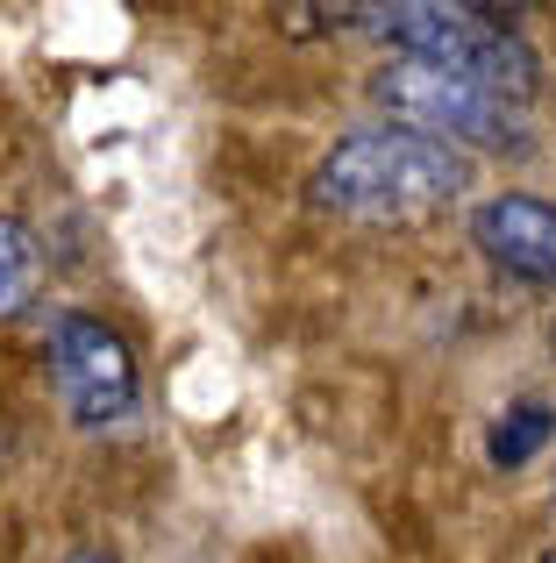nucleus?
Here are the masks:
<instances>
[{
  "label": "nucleus",
  "mask_w": 556,
  "mask_h": 563,
  "mask_svg": "<svg viewBox=\"0 0 556 563\" xmlns=\"http://www.w3.org/2000/svg\"><path fill=\"white\" fill-rule=\"evenodd\" d=\"M471 192V157L443 151V143L414 136V129H349L307 179V200L335 221H371V229H400V221H429Z\"/></svg>",
  "instance_id": "nucleus-1"
},
{
  "label": "nucleus",
  "mask_w": 556,
  "mask_h": 563,
  "mask_svg": "<svg viewBox=\"0 0 556 563\" xmlns=\"http://www.w3.org/2000/svg\"><path fill=\"white\" fill-rule=\"evenodd\" d=\"M335 22L386 36L400 57L464 71V79H478L486 93L514 100V108L535 100V86H543L535 43L492 8H464V0H378V8H335Z\"/></svg>",
  "instance_id": "nucleus-2"
},
{
  "label": "nucleus",
  "mask_w": 556,
  "mask_h": 563,
  "mask_svg": "<svg viewBox=\"0 0 556 563\" xmlns=\"http://www.w3.org/2000/svg\"><path fill=\"white\" fill-rule=\"evenodd\" d=\"M371 100L392 114V129H414V136L443 143H471V151H535L529 143V122H521L514 100L486 93L478 79L464 71H443V65H421V57H392V65L371 71Z\"/></svg>",
  "instance_id": "nucleus-3"
},
{
  "label": "nucleus",
  "mask_w": 556,
  "mask_h": 563,
  "mask_svg": "<svg viewBox=\"0 0 556 563\" xmlns=\"http://www.w3.org/2000/svg\"><path fill=\"white\" fill-rule=\"evenodd\" d=\"M43 364H51L57 407L79 428H108L136 407V357L129 343L93 314H57L43 335Z\"/></svg>",
  "instance_id": "nucleus-4"
},
{
  "label": "nucleus",
  "mask_w": 556,
  "mask_h": 563,
  "mask_svg": "<svg viewBox=\"0 0 556 563\" xmlns=\"http://www.w3.org/2000/svg\"><path fill=\"white\" fill-rule=\"evenodd\" d=\"M471 243L486 250L500 272L529 278V286H556V207L529 200V192H500L471 214Z\"/></svg>",
  "instance_id": "nucleus-5"
},
{
  "label": "nucleus",
  "mask_w": 556,
  "mask_h": 563,
  "mask_svg": "<svg viewBox=\"0 0 556 563\" xmlns=\"http://www.w3.org/2000/svg\"><path fill=\"white\" fill-rule=\"evenodd\" d=\"M43 292V243L22 214H0V321L29 314Z\"/></svg>",
  "instance_id": "nucleus-6"
},
{
  "label": "nucleus",
  "mask_w": 556,
  "mask_h": 563,
  "mask_svg": "<svg viewBox=\"0 0 556 563\" xmlns=\"http://www.w3.org/2000/svg\"><path fill=\"white\" fill-rule=\"evenodd\" d=\"M556 435V413H549V399H514V407L492 421V435H486V456L500 471H521L535 450Z\"/></svg>",
  "instance_id": "nucleus-7"
},
{
  "label": "nucleus",
  "mask_w": 556,
  "mask_h": 563,
  "mask_svg": "<svg viewBox=\"0 0 556 563\" xmlns=\"http://www.w3.org/2000/svg\"><path fill=\"white\" fill-rule=\"evenodd\" d=\"M71 563H114V556H100V550H79V556H71Z\"/></svg>",
  "instance_id": "nucleus-8"
},
{
  "label": "nucleus",
  "mask_w": 556,
  "mask_h": 563,
  "mask_svg": "<svg viewBox=\"0 0 556 563\" xmlns=\"http://www.w3.org/2000/svg\"><path fill=\"white\" fill-rule=\"evenodd\" d=\"M543 563H556V550H549V556H543Z\"/></svg>",
  "instance_id": "nucleus-9"
},
{
  "label": "nucleus",
  "mask_w": 556,
  "mask_h": 563,
  "mask_svg": "<svg viewBox=\"0 0 556 563\" xmlns=\"http://www.w3.org/2000/svg\"><path fill=\"white\" fill-rule=\"evenodd\" d=\"M549 343H556V329H549Z\"/></svg>",
  "instance_id": "nucleus-10"
}]
</instances>
